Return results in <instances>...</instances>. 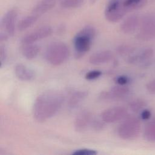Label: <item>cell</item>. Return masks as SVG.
Returning a JSON list of instances; mask_svg holds the SVG:
<instances>
[{"instance_id":"obj_20","label":"cell","mask_w":155,"mask_h":155,"mask_svg":"<svg viewBox=\"0 0 155 155\" xmlns=\"http://www.w3.org/2000/svg\"><path fill=\"white\" fill-rule=\"evenodd\" d=\"M143 135L147 140L155 142V117L145 126Z\"/></svg>"},{"instance_id":"obj_30","label":"cell","mask_w":155,"mask_h":155,"mask_svg":"<svg viewBox=\"0 0 155 155\" xmlns=\"http://www.w3.org/2000/svg\"><path fill=\"white\" fill-rule=\"evenodd\" d=\"M151 116V111L148 109L142 110L140 113V117L143 120H148Z\"/></svg>"},{"instance_id":"obj_5","label":"cell","mask_w":155,"mask_h":155,"mask_svg":"<svg viewBox=\"0 0 155 155\" xmlns=\"http://www.w3.org/2000/svg\"><path fill=\"white\" fill-rule=\"evenodd\" d=\"M139 27L137 35L139 39L145 41L155 39V14L149 13L143 16Z\"/></svg>"},{"instance_id":"obj_25","label":"cell","mask_w":155,"mask_h":155,"mask_svg":"<svg viewBox=\"0 0 155 155\" xmlns=\"http://www.w3.org/2000/svg\"><path fill=\"white\" fill-rule=\"evenodd\" d=\"M97 152L94 150L88 148H82L76 150L72 153V154L74 155H95Z\"/></svg>"},{"instance_id":"obj_6","label":"cell","mask_w":155,"mask_h":155,"mask_svg":"<svg viewBox=\"0 0 155 155\" xmlns=\"http://www.w3.org/2000/svg\"><path fill=\"white\" fill-rule=\"evenodd\" d=\"M127 12L123 0H110L105 7L104 15L108 21L114 23L121 20Z\"/></svg>"},{"instance_id":"obj_8","label":"cell","mask_w":155,"mask_h":155,"mask_svg":"<svg viewBox=\"0 0 155 155\" xmlns=\"http://www.w3.org/2000/svg\"><path fill=\"white\" fill-rule=\"evenodd\" d=\"M52 28L50 26H42L24 36L21 39V42L23 44L35 43L49 36L52 33Z\"/></svg>"},{"instance_id":"obj_24","label":"cell","mask_w":155,"mask_h":155,"mask_svg":"<svg viewBox=\"0 0 155 155\" xmlns=\"http://www.w3.org/2000/svg\"><path fill=\"white\" fill-rule=\"evenodd\" d=\"M117 51L119 54L124 56H127V58L133 53H134L135 48L131 46L127 45H120L117 47Z\"/></svg>"},{"instance_id":"obj_2","label":"cell","mask_w":155,"mask_h":155,"mask_svg":"<svg viewBox=\"0 0 155 155\" xmlns=\"http://www.w3.org/2000/svg\"><path fill=\"white\" fill-rule=\"evenodd\" d=\"M95 35L96 29L91 25L84 27L76 35L73 39V43L76 58H81L90 50Z\"/></svg>"},{"instance_id":"obj_19","label":"cell","mask_w":155,"mask_h":155,"mask_svg":"<svg viewBox=\"0 0 155 155\" xmlns=\"http://www.w3.org/2000/svg\"><path fill=\"white\" fill-rule=\"evenodd\" d=\"M39 18V16L33 13L23 18L18 24V29L19 31H24L28 28L38 21Z\"/></svg>"},{"instance_id":"obj_32","label":"cell","mask_w":155,"mask_h":155,"mask_svg":"<svg viewBox=\"0 0 155 155\" xmlns=\"http://www.w3.org/2000/svg\"><path fill=\"white\" fill-rule=\"evenodd\" d=\"M98 0H90V5H93Z\"/></svg>"},{"instance_id":"obj_26","label":"cell","mask_w":155,"mask_h":155,"mask_svg":"<svg viewBox=\"0 0 155 155\" xmlns=\"http://www.w3.org/2000/svg\"><path fill=\"white\" fill-rule=\"evenodd\" d=\"M102 74V72L99 70H91L88 71L85 75V79L88 80H93L99 78Z\"/></svg>"},{"instance_id":"obj_1","label":"cell","mask_w":155,"mask_h":155,"mask_svg":"<svg viewBox=\"0 0 155 155\" xmlns=\"http://www.w3.org/2000/svg\"><path fill=\"white\" fill-rule=\"evenodd\" d=\"M63 102L64 96L58 91H48L41 94L33 105V117L38 122L47 120L59 111Z\"/></svg>"},{"instance_id":"obj_17","label":"cell","mask_w":155,"mask_h":155,"mask_svg":"<svg viewBox=\"0 0 155 155\" xmlns=\"http://www.w3.org/2000/svg\"><path fill=\"white\" fill-rule=\"evenodd\" d=\"M22 47L21 51L23 56L27 59H34L40 51V47L35 43L26 44Z\"/></svg>"},{"instance_id":"obj_7","label":"cell","mask_w":155,"mask_h":155,"mask_svg":"<svg viewBox=\"0 0 155 155\" xmlns=\"http://www.w3.org/2000/svg\"><path fill=\"white\" fill-rule=\"evenodd\" d=\"M128 115L127 110L120 106L114 107L104 110L101 114L103 122L113 123L125 119Z\"/></svg>"},{"instance_id":"obj_4","label":"cell","mask_w":155,"mask_h":155,"mask_svg":"<svg viewBox=\"0 0 155 155\" xmlns=\"http://www.w3.org/2000/svg\"><path fill=\"white\" fill-rule=\"evenodd\" d=\"M141 129L140 120L136 117L127 118L119 125L118 135L124 140H133L138 137Z\"/></svg>"},{"instance_id":"obj_13","label":"cell","mask_w":155,"mask_h":155,"mask_svg":"<svg viewBox=\"0 0 155 155\" xmlns=\"http://www.w3.org/2000/svg\"><path fill=\"white\" fill-rule=\"evenodd\" d=\"M140 19L136 15H131L128 16L121 23L120 28L125 34H131L134 32L139 27Z\"/></svg>"},{"instance_id":"obj_10","label":"cell","mask_w":155,"mask_h":155,"mask_svg":"<svg viewBox=\"0 0 155 155\" xmlns=\"http://www.w3.org/2000/svg\"><path fill=\"white\" fill-rule=\"evenodd\" d=\"M129 91L127 87L118 84L111 88L109 91L101 94V98L105 100H119L126 97Z\"/></svg>"},{"instance_id":"obj_22","label":"cell","mask_w":155,"mask_h":155,"mask_svg":"<svg viewBox=\"0 0 155 155\" xmlns=\"http://www.w3.org/2000/svg\"><path fill=\"white\" fill-rule=\"evenodd\" d=\"M84 0H62L60 6L63 8L72 9L80 7L84 3Z\"/></svg>"},{"instance_id":"obj_11","label":"cell","mask_w":155,"mask_h":155,"mask_svg":"<svg viewBox=\"0 0 155 155\" xmlns=\"http://www.w3.org/2000/svg\"><path fill=\"white\" fill-rule=\"evenodd\" d=\"M154 54L153 50L151 48H147L139 53L133 54L127 58V62L130 64L147 65Z\"/></svg>"},{"instance_id":"obj_12","label":"cell","mask_w":155,"mask_h":155,"mask_svg":"<svg viewBox=\"0 0 155 155\" xmlns=\"http://www.w3.org/2000/svg\"><path fill=\"white\" fill-rule=\"evenodd\" d=\"M93 122L91 113L87 110L81 111L74 120V128L77 131H82Z\"/></svg>"},{"instance_id":"obj_14","label":"cell","mask_w":155,"mask_h":155,"mask_svg":"<svg viewBox=\"0 0 155 155\" xmlns=\"http://www.w3.org/2000/svg\"><path fill=\"white\" fill-rule=\"evenodd\" d=\"M58 0H41L32 8L31 13L41 16L51 10L56 4Z\"/></svg>"},{"instance_id":"obj_3","label":"cell","mask_w":155,"mask_h":155,"mask_svg":"<svg viewBox=\"0 0 155 155\" xmlns=\"http://www.w3.org/2000/svg\"><path fill=\"white\" fill-rule=\"evenodd\" d=\"M68 46L62 42H54L50 44L45 51V59L53 65H59L64 63L69 57Z\"/></svg>"},{"instance_id":"obj_27","label":"cell","mask_w":155,"mask_h":155,"mask_svg":"<svg viewBox=\"0 0 155 155\" xmlns=\"http://www.w3.org/2000/svg\"><path fill=\"white\" fill-rule=\"evenodd\" d=\"M7 49L5 46L4 45H1L0 47V64H1V67H2L5 61V59L7 58Z\"/></svg>"},{"instance_id":"obj_28","label":"cell","mask_w":155,"mask_h":155,"mask_svg":"<svg viewBox=\"0 0 155 155\" xmlns=\"http://www.w3.org/2000/svg\"><path fill=\"white\" fill-rule=\"evenodd\" d=\"M148 92L152 94H155V79L150 81L146 85Z\"/></svg>"},{"instance_id":"obj_23","label":"cell","mask_w":155,"mask_h":155,"mask_svg":"<svg viewBox=\"0 0 155 155\" xmlns=\"http://www.w3.org/2000/svg\"><path fill=\"white\" fill-rule=\"evenodd\" d=\"M130 108L133 112L142 111L146 106V102L142 99H136L131 101L130 104Z\"/></svg>"},{"instance_id":"obj_29","label":"cell","mask_w":155,"mask_h":155,"mask_svg":"<svg viewBox=\"0 0 155 155\" xmlns=\"http://www.w3.org/2000/svg\"><path fill=\"white\" fill-rule=\"evenodd\" d=\"M115 82L119 85H125L129 82V79L126 76H119L117 78H116Z\"/></svg>"},{"instance_id":"obj_9","label":"cell","mask_w":155,"mask_h":155,"mask_svg":"<svg viewBox=\"0 0 155 155\" xmlns=\"http://www.w3.org/2000/svg\"><path fill=\"white\" fill-rule=\"evenodd\" d=\"M18 10L15 8L8 10L2 19V25L8 36H13L15 32Z\"/></svg>"},{"instance_id":"obj_15","label":"cell","mask_w":155,"mask_h":155,"mask_svg":"<svg viewBox=\"0 0 155 155\" xmlns=\"http://www.w3.org/2000/svg\"><path fill=\"white\" fill-rule=\"evenodd\" d=\"M113 58V53L109 50H102L91 54L89 62L94 65H100L109 62Z\"/></svg>"},{"instance_id":"obj_21","label":"cell","mask_w":155,"mask_h":155,"mask_svg":"<svg viewBox=\"0 0 155 155\" xmlns=\"http://www.w3.org/2000/svg\"><path fill=\"white\" fill-rule=\"evenodd\" d=\"M146 3L147 0H123V4L128 12L140 8Z\"/></svg>"},{"instance_id":"obj_18","label":"cell","mask_w":155,"mask_h":155,"mask_svg":"<svg viewBox=\"0 0 155 155\" xmlns=\"http://www.w3.org/2000/svg\"><path fill=\"white\" fill-rule=\"evenodd\" d=\"M88 96V93L86 91H77L72 93L70 96L68 101V105L71 108H76L78 106L82 101H83Z\"/></svg>"},{"instance_id":"obj_31","label":"cell","mask_w":155,"mask_h":155,"mask_svg":"<svg viewBox=\"0 0 155 155\" xmlns=\"http://www.w3.org/2000/svg\"><path fill=\"white\" fill-rule=\"evenodd\" d=\"M93 127L95 130H99L102 128V124L99 121H94L93 122Z\"/></svg>"},{"instance_id":"obj_16","label":"cell","mask_w":155,"mask_h":155,"mask_svg":"<svg viewBox=\"0 0 155 155\" xmlns=\"http://www.w3.org/2000/svg\"><path fill=\"white\" fill-rule=\"evenodd\" d=\"M15 74L18 79L22 81H30L35 76L33 71L22 64H18L15 66Z\"/></svg>"}]
</instances>
